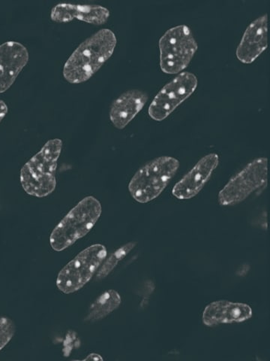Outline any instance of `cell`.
Returning a JSON list of instances; mask_svg holds the SVG:
<instances>
[{"label": "cell", "mask_w": 270, "mask_h": 361, "mask_svg": "<svg viewBox=\"0 0 270 361\" xmlns=\"http://www.w3.org/2000/svg\"><path fill=\"white\" fill-rule=\"evenodd\" d=\"M253 312L246 303L229 300L214 301L207 305L202 314V322L209 327L221 324L242 323L252 317Z\"/></svg>", "instance_id": "cell-11"}, {"label": "cell", "mask_w": 270, "mask_h": 361, "mask_svg": "<svg viewBox=\"0 0 270 361\" xmlns=\"http://www.w3.org/2000/svg\"><path fill=\"white\" fill-rule=\"evenodd\" d=\"M136 245V242H129L120 246L116 251L110 253L109 255H107L96 274V279L103 280L108 277L122 259L130 254Z\"/></svg>", "instance_id": "cell-16"}, {"label": "cell", "mask_w": 270, "mask_h": 361, "mask_svg": "<svg viewBox=\"0 0 270 361\" xmlns=\"http://www.w3.org/2000/svg\"><path fill=\"white\" fill-rule=\"evenodd\" d=\"M179 161L173 157L162 156L145 164L134 173L129 184L132 198L148 203L159 197L179 171Z\"/></svg>", "instance_id": "cell-4"}, {"label": "cell", "mask_w": 270, "mask_h": 361, "mask_svg": "<svg viewBox=\"0 0 270 361\" xmlns=\"http://www.w3.org/2000/svg\"><path fill=\"white\" fill-rule=\"evenodd\" d=\"M110 16L108 8L100 5L59 4L51 11V20L60 24L77 20L101 26L106 24Z\"/></svg>", "instance_id": "cell-12"}, {"label": "cell", "mask_w": 270, "mask_h": 361, "mask_svg": "<svg viewBox=\"0 0 270 361\" xmlns=\"http://www.w3.org/2000/svg\"><path fill=\"white\" fill-rule=\"evenodd\" d=\"M116 34L101 29L79 45L66 61L63 77L71 84H82L91 78L114 54Z\"/></svg>", "instance_id": "cell-1"}, {"label": "cell", "mask_w": 270, "mask_h": 361, "mask_svg": "<svg viewBox=\"0 0 270 361\" xmlns=\"http://www.w3.org/2000/svg\"><path fill=\"white\" fill-rule=\"evenodd\" d=\"M84 360H94V361H101L104 360V358L103 356H101L99 354L97 353H91L88 355Z\"/></svg>", "instance_id": "cell-19"}, {"label": "cell", "mask_w": 270, "mask_h": 361, "mask_svg": "<svg viewBox=\"0 0 270 361\" xmlns=\"http://www.w3.org/2000/svg\"><path fill=\"white\" fill-rule=\"evenodd\" d=\"M267 158L259 157L248 164L233 176L219 191L218 201L221 207H233L249 198L267 183Z\"/></svg>", "instance_id": "cell-7"}, {"label": "cell", "mask_w": 270, "mask_h": 361, "mask_svg": "<svg viewBox=\"0 0 270 361\" xmlns=\"http://www.w3.org/2000/svg\"><path fill=\"white\" fill-rule=\"evenodd\" d=\"M29 59V51L24 44L15 41L0 44V94L13 86Z\"/></svg>", "instance_id": "cell-10"}, {"label": "cell", "mask_w": 270, "mask_h": 361, "mask_svg": "<svg viewBox=\"0 0 270 361\" xmlns=\"http://www.w3.org/2000/svg\"><path fill=\"white\" fill-rule=\"evenodd\" d=\"M149 99L148 93L139 89L129 90L117 98L110 109L112 126L122 130L139 115Z\"/></svg>", "instance_id": "cell-14"}, {"label": "cell", "mask_w": 270, "mask_h": 361, "mask_svg": "<svg viewBox=\"0 0 270 361\" xmlns=\"http://www.w3.org/2000/svg\"><path fill=\"white\" fill-rule=\"evenodd\" d=\"M198 85V78L194 73L183 72L178 74L153 99L148 109L150 117L159 122L166 119L195 93Z\"/></svg>", "instance_id": "cell-8"}, {"label": "cell", "mask_w": 270, "mask_h": 361, "mask_svg": "<svg viewBox=\"0 0 270 361\" xmlns=\"http://www.w3.org/2000/svg\"><path fill=\"white\" fill-rule=\"evenodd\" d=\"M8 111V108L4 100H0V123L2 122L7 115Z\"/></svg>", "instance_id": "cell-18"}, {"label": "cell", "mask_w": 270, "mask_h": 361, "mask_svg": "<svg viewBox=\"0 0 270 361\" xmlns=\"http://www.w3.org/2000/svg\"><path fill=\"white\" fill-rule=\"evenodd\" d=\"M159 45L161 70L168 75L183 73L198 48L193 31L186 25L167 30L160 38Z\"/></svg>", "instance_id": "cell-5"}, {"label": "cell", "mask_w": 270, "mask_h": 361, "mask_svg": "<svg viewBox=\"0 0 270 361\" xmlns=\"http://www.w3.org/2000/svg\"><path fill=\"white\" fill-rule=\"evenodd\" d=\"M16 332V325L13 320L8 317L0 318V351L13 340Z\"/></svg>", "instance_id": "cell-17"}, {"label": "cell", "mask_w": 270, "mask_h": 361, "mask_svg": "<svg viewBox=\"0 0 270 361\" xmlns=\"http://www.w3.org/2000/svg\"><path fill=\"white\" fill-rule=\"evenodd\" d=\"M103 212L101 202L86 197L72 209L53 230L50 244L55 252H63L92 231Z\"/></svg>", "instance_id": "cell-3"}, {"label": "cell", "mask_w": 270, "mask_h": 361, "mask_svg": "<svg viewBox=\"0 0 270 361\" xmlns=\"http://www.w3.org/2000/svg\"><path fill=\"white\" fill-rule=\"evenodd\" d=\"M267 15L257 18L248 26L236 48V58L243 63L250 64L267 49Z\"/></svg>", "instance_id": "cell-13"}, {"label": "cell", "mask_w": 270, "mask_h": 361, "mask_svg": "<svg viewBox=\"0 0 270 361\" xmlns=\"http://www.w3.org/2000/svg\"><path fill=\"white\" fill-rule=\"evenodd\" d=\"M63 141L53 139L44 145L20 169V180L28 195L44 198L56 187V169L63 149Z\"/></svg>", "instance_id": "cell-2"}, {"label": "cell", "mask_w": 270, "mask_h": 361, "mask_svg": "<svg viewBox=\"0 0 270 361\" xmlns=\"http://www.w3.org/2000/svg\"><path fill=\"white\" fill-rule=\"evenodd\" d=\"M122 298L115 290H108L101 293L89 307L85 322L94 323L108 317L121 306Z\"/></svg>", "instance_id": "cell-15"}, {"label": "cell", "mask_w": 270, "mask_h": 361, "mask_svg": "<svg viewBox=\"0 0 270 361\" xmlns=\"http://www.w3.org/2000/svg\"><path fill=\"white\" fill-rule=\"evenodd\" d=\"M107 255L104 245L87 247L60 271L56 287L65 295L80 290L97 274Z\"/></svg>", "instance_id": "cell-6"}, {"label": "cell", "mask_w": 270, "mask_h": 361, "mask_svg": "<svg viewBox=\"0 0 270 361\" xmlns=\"http://www.w3.org/2000/svg\"><path fill=\"white\" fill-rule=\"evenodd\" d=\"M219 157L211 153L202 157L172 189V195L179 200H191L196 197L207 185L212 173L218 167Z\"/></svg>", "instance_id": "cell-9"}]
</instances>
